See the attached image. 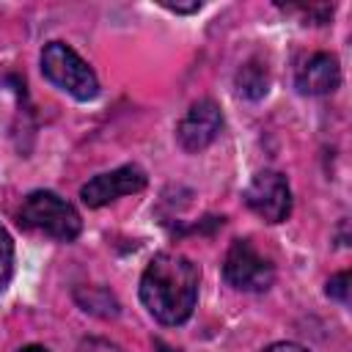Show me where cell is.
I'll list each match as a JSON object with an SVG mask.
<instances>
[{
    "label": "cell",
    "mask_w": 352,
    "mask_h": 352,
    "mask_svg": "<svg viewBox=\"0 0 352 352\" xmlns=\"http://www.w3.org/2000/svg\"><path fill=\"white\" fill-rule=\"evenodd\" d=\"M198 267L179 253H157L140 275V302L162 324H184L198 302Z\"/></svg>",
    "instance_id": "1"
},
{
    "label": "cell",
    "mask_w": 352,
    "mask_h": 352,
    "mask_svg": "<svg viewBox=\"0 0 352 352\" xmlns=\"http://www.w3.org/2000/svg\"><path fill=\"white\" fill-rule=\"evenodd\" d=\"M16 220L22 228L47 234V236L60 239V242H72L82 231L80 212L52 190H33L22 201Z\"/></svg>",
    "instance_id": "2"
},
{
    "label": "cell",
    "mask_w": 352,
    "mask_h": 352,
    "mask_svg": "<svg viewBox=\"0 0 352 352\" xmlns=\"http://www.w3.org/2000/svg\"><path fill=\"white\" fill-rule=\"evenodd\" d=\"M41 72L44 77L63 94L77 102H88L99 94V80L94 69L63 41H50L41 50Z\"/></svg>",
    "instance_id": "3"
},
{
    "label": "cell",
    "mask_w": 352,
    "mask_h": 352,
    "mask_svg": "<svg viewBox=\"0 0 352 352\" xmlns=\"http://www.w3.org/2000/svg\"><path fill=\"white\" fill-rule=\"evenodd\" d=\"M223 278L239 292H267L275 280V267L250 239H234L223 261Z\"/></svg>",
    "instance_id": "4"
},
{
    "label": "cell",
    "mask_w": 352,
    "mask_h": 352,
    "mask_svg": "<svg viewBox=\"0 0 352 352\" xmlns=\"http://www.w3.org/2000/svg\"><path fill=\"white\" fill-rule=\"evenodd\" d=\"M245 204L267 223H283L292 212V190L283 173L258 170L245 187Z\"/></svg>",
    "instance_id": "5"
},
{
    "label": "cell",
    "mask_w": 352,
    "mask_h": 352,
    "mask_svg": "<svg viewBox=\"0 0 352 352\" xmlns=\"http://www.w3.org/2000/svg\"><path fill=\"white\" fill-rule=\"evenodd\" d=\"M146 170L138 168V165H121L116 170H107V173H99L94 176L91 182L82 184L80 190V198L85 206L91 209H99V206H107L113 204L116 198L121 195H135L146 187Z\"/></svg>",
    "instance_id": "6"
},
{
    "label": "cell",
    "mask_w": 352,
    "mask_h": 352,
    "mask_svg": "<svg viewBox=\"0 0 352 352\" xmlns=\"http://www.w3.org/2000/svg\"><path fill=\"white\" fill-rule=\"evenodd\" d=\"M220 129H223L220 107L212 99H201V102L190 104V110L179 121L176 138H179V146L184 151H201L220 135Z\"/></svg>",
    "instance_id": "7"
},
{
    "label": "cell",
    "mask_w": 352,
    "mask_h": 352,
    "mask_svg": "<svg viewBox=\"0 0 352 352\" xmlns=\"http://www.w3.org/2000/svg\"><path fill=\"white\" fill-rule=\"evenodd\" d=\"M341 82V66H338V58L330 55V52H316L311 55L300 69H297V77H294V85L300 94H308V96H322V94H333Z\"/></svg>",
    "instance_id": "8"
},
{
    "label": "cell",
    "mask_w": 352,
    "mask_h": 352,
    "mask_svg": "<svg viewBox=\"0 0 352 352\" xmlns=\"http://www.w3.org/2000/svg\"><path fill=\"white\" fill-rule=\"evenodd\" d=\"M234 85H236V94L245 96V99H261L267 91H270V74H267V66L261 60H248L239 66L236 77H234Z\"/></svg>",
    "instance_id": "9"
},
{
    "label": "cell",
    "mask_w": 352,
    "mask_h": 352,
    "mask_svg": "<svg viewBox=\"0 0 352 352\" xmlns=\"http://www.w3.org/2000/svg\"><path fill=\"white\" fill-rule=\"evenodd\" d=\"M77 294H85V300L77 297L80 305H82V311H91V314H99V316H116V314H118V302H116V297H113L110 292H104V289L91 286L88 292L80 289Z\"/></svg>",
    "instance_id": "10"
},
{
    "label": "cell",
    "mask_w": 352,
    "mask_h": 352,
    "mask_svg": "<svg viewBox=\"0 0 352 352\" xmlns=\"http://www.w3.org/2000/svg\"><path fill=\"white\" fill-rule=\"evenodd\" d=\"M11 275H14V239L0 226V292L8 286Z\"/></svg>",
    "instance_id": "11"
},
{
    "label": "cell",
    "mask_w": 352,
    "mask_h": 352,
    "mask_svg": "<svg viewBox=\"0 0 352 352\" xmlns=\"http://www.w3.org/2000/svg\"><path fill=\"white\" fill-rule=\"evenodd\" d=\"M327 297L338 300V302H349V272H338L327 280Z\"/></svg>",
    "instance_id": "12"
},
{
    "label": "cell",
    "mask_w": 352,
    "mask_h": 352,
    "mask_svg": "<svg viewBox=\"0 0 352 352\" xmlns=\"http://www.w3.org/2000/svg\"><path fill=\"white\" fill-rule=\"evenodd\" d=\"M77 352H121L116 344H110V341H102V338H88V341H82L80 346H77Z\"/></svg>",
    "instance_id": "13"
},
{
    "label": "cell",
    "mask_w": 352,
    "mask_h": 352,
    "mask_svg": "<svg viewBox=\"0 0 352 352\" xmlns=\"http://www.w3.org/2000/svg\"><path fill=\"white\" fill-rule=\"evenodd\" d=\"M264 352H308V349H302L300 344H292V341H280V344H272V346H267Z\"/></svg>",
    "instance_id": "14"
},
{
    "label": "cell",
    "mask_w": 352,
    "mask_h": 352,
    "mask_svg": "<svg viewBox=\"0 0 352 352\" xmlns=\"http://www.w3.org/2000/svg\"><path fill=\"white\" fill-rule=\"evenodd\" d=\"M165 8H170V11H176V14H190V11H198L201 8V3H190V6H179V3H162Z\"/></svg>",
    "instance_id": "15"
},
{
    "label": "cell",
    "mask_w": 352,
    "mask_h": 352,
    "mask_svg": "<svg viewBox=\"0 0 352 352\" xmlns=\"http://www.w3.org/2000/svg\"><path fill=\"white\" fill-rule=\"evenodd\" d=\"M154 346H157V352H179V349H173V346H168L165 341H160V338L154 341Z\"/></svg>",
    "instance_id": "16"
},
{
    "label": "cell",
    "mask_w": 352,
    "mask_h": 352,
    "mask_svg": "<svg viewBox=\"0 0 352 352\" xmlns=\"http://www.w3.org/2000/svg\"><path fill=\"white\" fill-rule=\"evenodd\" d=\"M19 352H50V349H44V346H38V344H28V346H22Z\"/></svg>",
    "instance_id": "17"
}]
</instances>
